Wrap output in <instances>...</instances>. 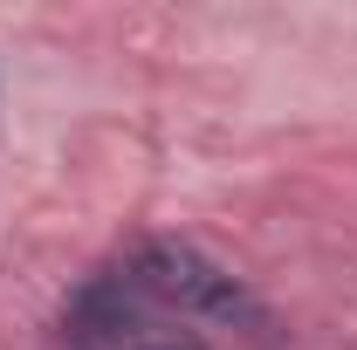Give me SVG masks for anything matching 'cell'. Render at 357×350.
Listing matches in <instances>:
<instances>
[{
  "label": "cell",
  "instance_id": "3",
  "mask_svg": "<svg viewBox=\"0 0 357 350\" xmlns=\"http://www.w3.org/2000/svg\"><path fill=\"white\" fill-rule=\"evenodd\" d=\"M131 350H206V344H192V337H151V344H131Z\"/></svg>",
  "mask_w": 357,
  "mask_h": 350
},
{
  "label": "cell",
  "instance_id": "1",
  "mask_svg": "<svg viewBox=\"0 0 357 350\" xmlns=\"http://www.w3.org/2000/svg\"><path fill=\"white\" fill-rule=\"evenodd\" d=\"M117 282L131 289L137 303H158V309L213 316V323L248 316V289H241L213 254H199L192 241H172V234L131 241V248H124V261H117Z\"/></svg>",
  "mask_w": 357,
  "mask_h": 350
},
{
  "label": "cell",
  "instance_id": "2",
  "mask_svg": "<svg viewBox=\"0 0 357 350\" xmlns=\"http://www.w3.org/2000/svg\"><path fill=\"white\" fill-rule=\"evenodd\" d=\"M137 316H144V303H137L131 289H124L117 275H96L83 296L69 303V316H62V337H69L76 350H131Z\"/></svg>",
  "mask_w": 357,
  "mask_h": 350
}]
</instances>
